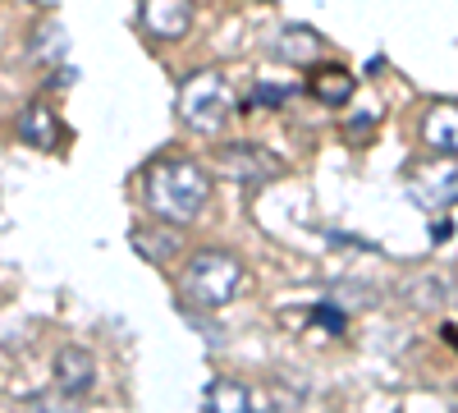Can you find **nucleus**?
I'll return each mask as SVG.
<instances>
[{
  "instance_id": "f257e3e1",
  "label": "nucleus",
  "mask_w": 458,
  "mask_h": 413,
  "mask_svg": "<svg viewBox=\"0 0 458 413\" xmlns=\"http://www.w3.org/2000/svg\"><path fill=\"white\" fill-rule=\"evenodd\" d=\"M142 198L147 207L157 211L170 225H188L211 198V175L198 161H183V157H165L142 175Z\"/></svg>"
},
{
  "instance_id": "f03ea898",
  "label": "nucleus",
  "mask_w": 458,
  "mask_h": 413,
  "mask_svg": "<svg viewBox=\"0 0 458 413\" xmlns=\"http://www.w3.org/2000/svg\"><path fill=\"white\" fill-rule=\"evenodd\" d=\"M229 116H234V92H229L225 73H216V69L188 73L179 88V120L198 133H220Z\"/></svg>"
},
{
  "instance_id": "7ed1b4c3",
  "label": "nucleus",
  "mask_w": 458,
  "mask_h": 413,
  "mask_svg": "<svg viewBox=\"0 0 458 413\" xmlns=\"http://www.w3.org/2000/svg\"><path fill=\"white\" fill-rule=\"evenodd\" d=\"M243 280V267H239V257L234 253H220V248H202L188 257V267H183V294L193 298V304L202 308H220L234 298Z\"/></svg>"
},
{
  "instance_id": "20e7f679",
  "label": "nucleus",
  "mask_w": 458,
  "mask_h": 413,
  "mask_svg": "<svg viewBox=\"0 0 458 413\" xmlns=\"http://www.w3.org/2000/svg\"><path fill=\"white\" fill-rule=\"evenodd\" d=\"M408 198L427 211H445L449 202H458V161H427L408 175Z\"/></svg>"
},
{
  "instance_id": "39448f33",
  "label": "nucleus",
  "mask_w": 458,
  "mask_h": 413,
  "mask_svg": "<svg viewBox=\"0 0 458 413\" xmlns=\"http://www.w3.org/2000/svg\"><path fill=\"white\" fill-rule=\"evenodd\" d=\"M225 175H234L243 184H266V179H276L284 166L266 152V147H248V142H234V147H225V161H220Z\"/></svg>"
},
{
  "instance_id": "423d86ee",
  "label": "nucleus",
  "mask_w": 458,
  "mask_h": 413,
  "mask_svg": "<svg viewBox=\"0 0 458 413\" xmlns=\"http://www.w3.org/2000/svg\"><path fill=\"white\" fill-rule=\"evenodd\" d=\"M92 382H97V358L83 345H64L55 354V386L64 395H83V391H92Z\"/></svg>"
},
{
  "instance_id": "0eeeda50",
  "label": "nucleus",
  "mask_w": 458,
  "mask_h": 413,
  "mask_svg": "<svg viewBox=\"0 0 458 413\" xmlns=\"http://www.w3.org/2000/svg\"><path fill=\"white\" fill-rule=\"evenodd\" d=\"M422 138L431 152H440L445 161H458V106L454 101H436L422 120Z\"/></svg>"
},
{
  "instance_id": "6e6552de",
  "label": "nucleus",
  "mask_w": 458,
  "mask_h": 413,
  "mask_svg": "<svg viewBox=\"0 0 458 413\" xmlns=\"http://www.w3.org/2000/svg\"><path fill=\"white\" fill-rule=\"evenodd\" d=\"M142 23H147L151 37L174 42V37H183L188 23H193V10H188L183 0H147V5H142Z\"/></svg>"
},
{
  "instance_id": "1a4fd4ad",
  "label": "nucleus",
  "mask_w": 458,
  "mask_h": 413,
  "mask_svg": "<svg viewBox=\"0 0 458 413\" xmlns=\"http://www.w3.org/2000/svg\"><path fill=\"white\" fill-rule=\"evenodd\" d=\"M308 88H312V97L317 101H326V106H344L353 97V88H358V79L344 65H321V69H312V79H308Z\"/></svg>"
},
{
  "instance_id": "9d476101",
  "label": "nucleus",
  "mask_w": 458,
  "mask_h": 413,
  "mask_svg": "<svg viewBox=\"0 0 458 413\" xmlns=\"http://www.w3.org/2000/svg\"><path fill=\"white\" fill-rule=\"evenodd\" d=\"M19 138L32 142V147H42V152H51V147L60 142V120L51 116L47 106H23V116H19Z\"/></svg>"
},
{
  "instance_id": "9b49d317",
  "label": "nucleus",
  "mask_w": 458,
  "mask_h": 413,
  "mask_svg": "<svg viewBox=\"0 0 458 413\" xmlns=\"http://www.w3.org/2000/svg\"><path fill=\"white\" fill-rule=\"evenodd\" d=\"M276 56L289 60V65H312V60L321 56V37H317L312 28H302V23L280 28V37H276Z\"/></svg>"
},
{
  "instance_id": "f8f14e48",
  "label": "nucleus",
  "mask_w": 458,
  "mask_h": 413,
  "mask_svg": "<svg viewBox=\"0 0 458 413\" xmlns=\"http://www.w3.org/2000/svg\"><path fill=\"white\" fill-rule=\"evenodd\" d=\"M207 413H257V409H252L248 386L225 377V382H211L207 386Z\"/></svg>"
},
{
  "instance_id": "ddd939ff",
  "label": "nucleus",
  "mask_w": 458,
  "mask_h": 413,
  "mask_svg": "<svg viewBox=\"0 0 458 413\" xmlns=\"http://www.w3.org/2000/svg\"><path fill=\"white\" fill-rule=\"evenodd\" d=\"M32 413H79V404H73V395H37L32 400Z\"/></svg>"
},
{
  "instance_id": "4468645a",
  "label": "nucleus",
  "mask_w": 458,
  "mask_h": 413,
  "mask_svg": "<svg viewBox=\"0 0 458 413\" xmlns=\"http://www.w3.org/2000/svg\"><path fill=\"white\" fill-rule=\"evenodd\" d=\"M289 97H293V88H257L252 92V106H280Z\"/></svg>"
},
{
  "instance_id": "2eb2a0df",
  "label": "nucleus",
  "mask_w": 458,
  "mask_h": 413,
  "mask_svg": "<svg viewBox=\"0 0 458 413\" xmlns=\"http://www.w3.org/2000/svg\"><path fill=\"white\" fill-rule=\"evenodd\" d=\"M312 317H317V322H321V326H330V331H335V335H339V331H344V317H339V313H335V308H317V313H312Z\"/></svg>"
},
{
  "instance_id": "dca6fc26",
  "label": "nucleus",
  "mask_w": 458,
  "mask_h": 413,
  "mask_svg": "<svg viewBox=\"0 0 458 413\" xmlns=\"http://www.w3.org/2000/svg\"><path fill=\"white\" fill-rule=\"evenodd\" d=\"M449 235H454V230H449V220H440V225H431V239H436V244H445Z\"/></svg>"
},
{
  "instance_id": "f3484780",
  "label": "nucleus",
  "mask_w": 458,
  "mask_h": 413,
  "mask_svg": "<svg viewBox=\"0 0 458 413\" xmlns=\"http://www.w3.org/2000/svg\"><path fill=\"white\" fill-rule=\"evenodd\" d=\"M257 413H280V409H257Z\"/></svg>"
}]
</instances>
